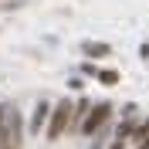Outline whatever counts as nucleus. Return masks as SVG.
I'll return each instance as SVG.
<instances>
[{"mask_svg":"<svg viewBox=\"0 0 149 149\" xmlns=\"http://www.w3.org/2000/svg\"><path fill=\"white\" fill-rule=\"evenodd\" d=\"M71 112H74V102H68V98H61V102L51 109V119H47V139L51 142L61 139L65 129H71Z\"/></svg>","mask_w":149,"mask_h":149,"instance_id":"1","label":"nucleus"},{"mask_svg":"<svg viewBox=\"0 0 149 149\" xmlns=\"http://www.w3.org/2000/svg\"><path fill=\"white\" fill-rule=\"evenodd\" d=\"M112 119V105L109 102H98V105H92V112H88V119H85V125H81V136H98V132L105 129V122Z\"/></svg>","mask_w":149,"mask_h":149,"instance_id":"2","label":"nucleus"},{"mask_svg":"<svg viewBox=\"0 0 149 149\" xmlns=\"http://www.w3.org/2000/svg\"><path fill=\"white\" fill-rule=\"evenodd\" d=\"M47 119H51V105H47V102H37V105H34V115H31V132L37 136V132L44 129Z\"/></svg>","mask_w":149,"mask_h":149,"instance_id":"3","label":"nucleus"},{"mask_svg":"<svg viewBox=\"0 0 149 149\" xmlns=\"http://www.w3.org/2000/svg\"><path fill=\"white\" fill-rule=\"evenodd\" d=\"M88 112H92V102H88V98H78V102H74V112H71V129L81 132L85 119H88Z\"/></svg>","mask_w":149,"mask_h":149,"instance_id":"4","label":"nucleus"},{"mask_svg":"<svg viewBox=\"0 0 149 149\" xmlns=\"http://www.w3.org/2000/svg\"><path fill=\"white\" fill-rule=\"evenodd\" d=\"M81 54H85V58H109L112 47L102 44V41H85V44H81Z\"/></svg>","mask_w":149,"mask_h":149,"instance_id":"5","label":"nucleus"},{"mask_svg":"<svg viewBox=\"0 0 149 149\" xmlns=\"http://www.w3.org/2000/svg\"><path fill=\"white\" fill-rule=\"evenodd\" d=\"M102 85H119V71H112V68H98V74H95Z\"/></svg>","mask_w":149,"mask_h":149,"instance_id":"6","label":"nucleus"},{"mask_svg":"<svg viewBox=\"0 0 149 149\" xmlns=\"http://www.w3.org/2000/svg\"><path fill=\"white\" fill-rule=\"evenodd\" d=\"M3 132H7V109L0 105V139H3Z\"/></svg>","mask_w":149,"mask_h":149,"instance_id":"7","label":"nucleus"},{"mask_svg":"<svg viewBox=\"0 0 149 149\" xmlns=\"http://www.w3.org/2000/svg\"><path fill=\"white\" fill-rule=\"evenodd\" d=\"M136 112H139L136 105H125V109H122V119H136Z\"/></svg>","mask_w":149,"mask_h":149,"instance_id":"8","label":"nucleus"}]
</instances>
